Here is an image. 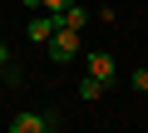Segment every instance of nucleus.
Listing matches in <instances>:
<instances>
[{
  "instance_id": "obj_7",
  "label": "nucleus",
  "mask_w": 148,
  "mask_h": 133,
  "mask_svg": "<svg viewBox=\"0 0 148 133\" xmlns=\"http://www.w3.org/2000/svg\"><path fill=\"white\" fill-rule=\"evenodd\" d=\"M128 84H133L138 94H148V69H133V74H128Z\"/></svg>"
},
{
  "instance_id": "obj_5",
  "label": "nucleus",
  "mask_w": 148,
  "mask_h": 133,
  "mask_svg": "<svg viewBox=\"0 0 148 133\" xmlns=\"http://www.w3.org/2000/svg\"><path fill=\"white\" fill-rule=\"evenodd\" d=\"M54 20H59V30H79V35H84V25H89V10L79 5V0H74V5H64Z\"/></svg>"
},
{
  "instance_id": "obj_8",
  "label": "nucleus",
  "mask_w": 148,
  "mask_h": 133,
  "mask_svg": "<svg viewBox=\"0 0 148 133\" xmlns=\"http://www.w3.org/2000/svg\"><path fill=\"white\" fill-rule=\"evenodd\" d=\"M64 5H74V0H40V10H45V15H59Z\"/></svg>"
},
{
  "instance_id": "obj_1",
  "label": "nucleus",
  "mask_w": 148,
  "mask_h": 133,
  "mask_svg": "<svg viewBox=\"0 0 148 133\" xmlns=\"http://www.w3.org/2000/svg\"><path fill=\"white\" fill-rule=\"evenodd\" d=\"M54 128H59V113H40V108L15 113V123H10V133H54Z\"/></svg>"
},
{
  "instance_id": "obj_2",
  "label": "nucleus",
  "mask_w": 148,
  "mask_h": 133,
  "mask_svg": "<svg viewBox=\"0 0 148 133\" xmlns=\"http://www.w3.org/2000/svg\"><path fill=\"white\" fill-rule=\"evenodd\" d=\"M45 54H49L54 64H69L74 54H79V30H54L49 44H45Z\"/></svg>"
},
{
  "instance_id": "obj_6",
  "label": "nucleus",
  "mask_w": 148,
  "mask_h": 133,
  "mask_svg": "<svg viewBox=\"0 0 148 133\" xmlns=\"http://www.w3.org/2000/svg\"><path fill=\"white\" fill-rule=\"evenodd\" d=\"M104 89H109V84H104V79H94V74H84V79H79V99H84V104L104 99Z\"/></svg>"
},
{
  "instance_id": "obj_9",
  "label": "nucleus",
  "mask_w": 148,
  "mask_h": 133,
  "mask_svg": "<svg viewBox=\"0 0 148 133\" xmlns=\"http://www.w3.org/2000/svg\"><path fill=\"white\" fill-rule=\"evenodd\" d=\"M5 64H10V44L0 40V69H5Z\"/></svg>"
},
{
  "instance_id": "obj_4",
  "label": "nucleus",
  "mask_w": 148,
  "mask_h": 133,
  "mask_svg": "<svg viewBox=\"0 0 148 133\" xmlns=\"http://www.w3.org/2000/svg\"><path fill=\"white\" fill-rule=\"evenodd\" d=\"M54 30H59V20H54V15H45V10H40V15H30V25H25V40H30V44H35V49H45V44H49V35H54Z\"/></svg>"
},
{
  "instance_id": "obj_3",
  "label": "nucleus",
  "mask_w": 148,
  "mask_h": 133,
  "mask_svg": "<svg viewBox=\"0 0 148 133\" xmlns=\"http://www.w3.org/2000/svg\"><path fill=\"white\" fill-rule=\"evenodd\" d=\"M84 74H94V79L114 84V79H119V59H114L109 49H94V54H84Z\"/></svg>"
},
{
  "instance_id": "obj_10",
  "label": "nucleus",
  "mask_w": 148,
  "mask_h": 133,
  "mask_svg": "<svg viewBox=\"0 0 148 133\" xmlns=\"http://www.w3.org/2000/svg\"><path fill=\"white\" fill-rule=\"evenodd\" d=\"M20 5H25V10H40V0H20Z\"/></svg>"
}]
</instances>
